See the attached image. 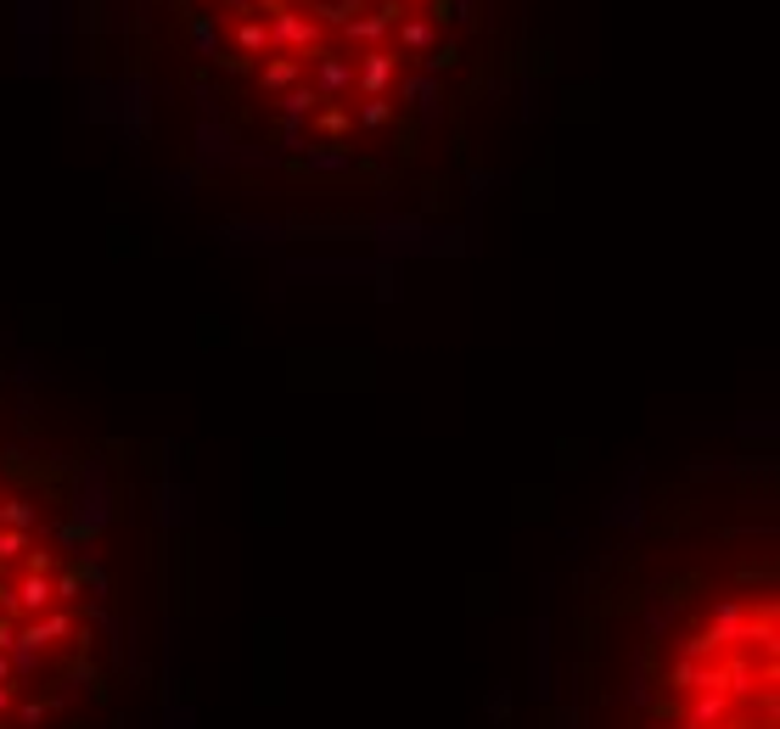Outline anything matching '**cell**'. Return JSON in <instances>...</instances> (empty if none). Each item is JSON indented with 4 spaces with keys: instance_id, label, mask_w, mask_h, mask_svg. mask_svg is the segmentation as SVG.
Instances as JSON below:
<instances>
[{
    "instance_id": "6da1fadb",
    "label": "cell",
    "mask_w": 780,
    "mask_h": 729,
    "mask_svg": "<svg viewBox=\"0 0 780 729\" xmlns=\"http://www.w3.org/2000/svg\"><path fill=\"white\" fill-rule=\"evenodd\" d=\"M28 455H0V729H102L129 674V628L95 539L102 522L46 516Z\"/></svg>"
},
{
    "instance_id": "7a4b0ae2",
    "label": "cell",
    "mask_w": 780,
    "mask_h": 729,
    "mask_svg": "<svg viewBox=\"0 0 780 729\" xmlns=\"http://www.w3.org/2000/svg\"><path fill=\"white\" fill-rule=\"evenodd\" d=\"M780 606L753 561L668 606L635 656L629 729H780Z\"/></svg>"
},
{
    "instance_id": "3957f363",
    "label": "cell",
    "mask_w": 780,
    "mask_h": 729,
    "mask_svg": "<svg viewBox=\"0 0 780 729\" xmlns=\"http://www.w3.org/2000/svg\"><path fill=\"white\" fill-rule=\"evenodd\" d=\"M270 51H281V56H315V51H327L320 46V23L315 17H304V12H292V7H281L276 17H270Z\"/></svg>"
},
{
    "instance_id": "277c9868",
    "label": "cell",
    "mask_w": 780,
    "mask_h": 729,
    "mask_svg": "<svg viewBox=\"0 0 780 729\" xmlns=\"http://www.w3.org/2000/svg\"><path fill=\"white\" fill-rule=\"evenodd\" d=\"M394 79H399V51H387V46L360 51V62H354V90H360L366 102L387 95V90H394Z\"/></svg>"
},
{
    "instance_id": "5b68a950",
    "label": "cell",
    "mask_w": 780,
    "mask_h": 729,
    "mask_svg": "<svg viewBox=\"0 0 780 729\" xmlns=\"http://www.w3.org/2000/svg\"><path fill=\"white\" fill-rule=\"evenodd\" d=\"M309 62H315V79H309V85H315V95H320L327 107L343 102V95H354V62H348V56H337V51H315Z\"/></svg>"
},
{
    "instance_id": "8992f818",
    "label": "cell",
    "mask_w": 780,
    "mask_h": 729,
    "mask_svg": "<svg viewBox=\"0 0 780 729\" xmlns=\"http://www.w3.org/2000/svg\"><path fill=\"white\" fill-rule=\"evenodd\" d=\"M258 85L286 95L292 85H304V62L298 56H270V62H258Z\"/></svg>"
},
{
    "instance_id": "52a82bcc",
    "label": "cell",
    "mask_w": 780,
    "mask_h": 729,
    "mask_svg": "<svg viewBox=\"0 0 780 729\" xmlns=\"http://www.w3.org/2000/svg\"><path fill=\"white\" fill-rule=\"evenodd\" d=\"M394 35H399V46H405L410 56H427V51L438 46V28H433L427 17H410V12L394 23Z\"/></svg>"
},
{
    "instance_id": "ba28073f",
    "label": "cell",
    "mask_w": 780,
    "mask_h": 729,
    "mask_svg": "<svg viewBox=\"0 0 780 729\" xmlns=\"http://www.w3.org/2000/svg\"><path fill=\"white\" fill-rule=\"evenodd\" d=\"M236 51H242V62L247 56H270V23L265 17H242L236 23Z\"/></svg>"
},
{
    "instance_id": "9c48e42d",
    "label": "cell",
    "mask_w": 780,
    "mask_h": 729,
    "mask_svg": "<svg viewBox=\"0 0 780 729\" xmlns=\"http://www.w3.org/2000/svg\"><path fill=\"white\" fill-rule=\"evenodd\" d=\"M343 35H348L354 46L376 51V46H382V35H387V23H382L376 12H360V17H348V23H343Z\"/></svg>"
},
{
    "instance_id": "30bf717a",
    "label": "cell",
    "mask_w": 780,
    "mask_h": 729,
    "mask_svg": "<svg viewBox=\"0 0 780 729\" xmlns=\"http://www.w3.org/2000/svg\"><path fill=\"white\" fill-rule=\"evenodd\" d=\"M354 124H360V129H387V124H394V95L360 102V107H354Z\"/></svg>"
},
{
    "instance_id": "8fae6325",
    "label": "cell",
    "mask_w": 780,
    "mask_h": 729,
    "mask_svg": "<svg viewBox=\"0 0 780 729\" xmlns=\"http://www.w3.org/2000/svg\"><path fill=\"white\" fill-rule=\"evenodd\" d=\"M315 129H320V136H332V141H343L348 129H354V113H348V107H320V113H315Z\"/></svg>"
},
{
    "instance_id": "7c38bea8",
    "label": "cell",
    "mask_w": 780,
    "mask_h": 729,
    "mask_svg": "<svg viewBox=\"0 0 780 729\" xmlns=\"http://www.w3.org/2000/svg\"><path fill=\"white\" fill-rule=\"evenodd\" d=\"M258 7H265V12H270V17H276V12H281V7H292V0H242V12H258Z\"/></svg>"
},
{
    "instance_id": "4fadbf2b",
    "label": "cell",
    "mask_w": 780,
    "mask_h": 729,
    "mask_svg": "<svg viewBox=\"0 0 780 729\" xmlns=\"http://www.w3.org/2000/svg\"><path fill=\"white\" fill-rule=\"evenodd\" d=\"M214 7H231V12H242V0H214ZM242 17H253V12H242Z\"/></svg>"
},
{
    "instance_id": "5bb4252c",
    "label": "cell",
    "mask_w": 780,
    "mask_h": 729,
    "mask_svg": "<svg viewBox=\"0 0 780 729\" xmlns=\"http://www.w3.org/2000/svg\"><path fill=\"white\" fill-rule=\"evenodd\" d=\"M315 7H332V0H315Z\"/></svg>"
},
{
    "instance_id": "9a60e30c",
    "label": "cell",
    "mask_w": 780,
    "mask_h": 729,
    "mask_svg": "<svg viewBox=\"0 0 780 729\" xmlns=\"http://www.w3.org/2000/svg\"><path fill=\"white\" fill-rule=\"evenodd\" d=\"M405 7H410V0H405Z\"/></svg>"
}]
</instances>
